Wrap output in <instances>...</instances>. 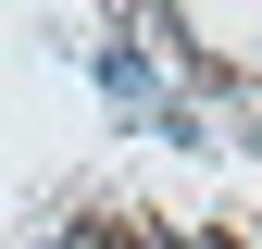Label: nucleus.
<instances>
[{
	"label": "nucleus",
	"mask_w": 262,
	"mask_h": 249,
	"mask_svg": "<svg viewBox=\"0 0 262 249\" xmlns=\"http://www.w3.org/2000/svg\"><path fill=\"white\" fill-rule=\"evenodd\" d=\"M75 249H150V237H138V225H88Z\"/></svg>",
	"instance_id": "obj_1"
}]
</instances>
